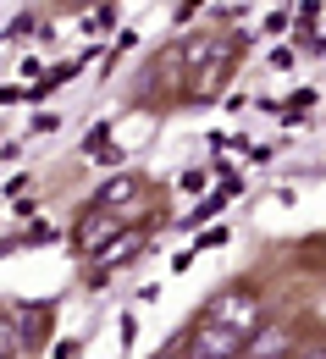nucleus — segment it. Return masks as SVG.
Here are the masks:
<instances>
[{
  "label": "nucleus",
  "instance_id": "7",
  "mask_svg": "<svg viewBox=\"0 0 326 359\" xmlns=\"http://www.w3.org/2000/svg\"><path fill=\"white\" fill-rule=\"evenodd\" d=\"M22 354V332H17V320L0 310V359H17Z\"/></svg>",
  "mask_w": 326,
  "mask_h": 359
},
{
  "label": "nucleus",
  "instance_id": "1",
  "mask_svg": "<svg viewBox=\"0 0 326 359\" xmlns=\"http://www.w3.org/2000/svg\"><path fill=\"white\" fill-rule=\"evenodd\" d=\"M233 67H238V39L233 34H222V39L193 34L183 45V100H193V105L216 100L222 83L233 78Z\"/></svg>",
  "mask_w": 326,
  "mask_h": 359
},
{
  "label": "nucleus",
  "instance_id": "6",
  "mask_svg": "<svg viewBox=\"0 0 326 359\" xmlns=\"http://www.w3.org/2000/svg\"><path fill=\"white\" fill-rule=\"evenodd\" d=\"M293 343H299V332H293V326H271V320H266V326L243 343V354H249V359H287Z\"/></svg>",
  "mask_w": 326,
  "mask_h": 359
},
{
  "label": "nucleus",
  "instance_id": "5",
  "mask_svg": "<svg viewBox=\"0 0 326 359\" xmlns=\"http://www.w3.org/2000/svg\"><path fill=\"white\" fill-rule=\"evenodd\" d=\"M183 343H188V348H199V354H210V359H238V354H243V337L227 332V326H210V320H193Z\"/></svg>",
  "mask_w": 326,
  "mask_h": 359
},
{
  "label": "nucleus",
  "instance_id": "9",
  "mask_svg": "<svg viewBox=\"0 0 326 359\" xmlns=\"http://www.w3.org/2000/svg\"><path fill=\"white\" fill-rule=\"evenodd\" d=\"M172 359H210V354H199V348H188V343H183V348H177Z\"/></svg>",
  "mask_w": 326,
  "mask_h": 359
},
{
  "label": "nucleus",
  "instance_id": "3",
  "mask_svg": "<svg viewBox=\"0 0 326 359\" xmlns=\"http://www.w3.org/2000/svg\"><path fill=\"white\" fill-rule=\"evenodd\" d=\"M122 232H128V222H122L116 210H105V205H83V210H78V222H72V249H78V255H89V260H100Z\"/></svg>",
  "mask_w": 326,
  "mask_h": 359
},
{
  "label": "nucleus",
  "instance_id": "2",
  "mask_svg": "<svg viewBox=\"0 0 326 359\" xmlns=\"http://www.w3.org/2000/svg\"><path fill=\"white\" fill-rule=\"evenodd\" d=\"M199 320H210V326H227V332H238V337L249 343V337H254V332H260L271 315H266L260 293H254L249 282H227V287H222V293H216V299L199 310Z\"/></svg>",
  "mask_w": 326,
  "mask_h": 359
},
{
  "label": "nucleus",
  "instance_id": "10",
  "mask_svg": "<svg viewBox=\"0 0 326 359\" xmlns=\"http://www.w3.org/2000/svg\"><path fill=\"white\" fill-rule=\"evenodd\" d=\"M61 6H89V0H61Z\"/></svg>",
  "mask_w": 326,
  "mask_h": 359
},
{
  "label": "nucleus",
  "instance_id": "8",
  "mask_svg": "<svg viewBox=\"0 0 326 359\" xmlns=\"http://www.w3.org/2000/svg\"><path fill=\"white\" fill-rule=\"evenodd\" d=\"M287 359H326V332H315L310 343H293V348H287Z\"/></svg>",
  "mask_w": 326,
  "mask_h": 359
},
{
  "label": "nucleus",
  "instance_id": "4",
  "mask_svg": "<svg viewBox=\"0 0 326 359\" xmlns=\"http://www.w3.org/2000/svg\"><path fill=\"white\" fill-rule=\"evenodd\" d=\"M144 199H149V177H139V172H122V177H111L105 188H100V199H94V205H105V210H116V216L128 222Z\"/></svg>",
  "mask_w": 326,
  "mask_h": 359
}]
</instances>
